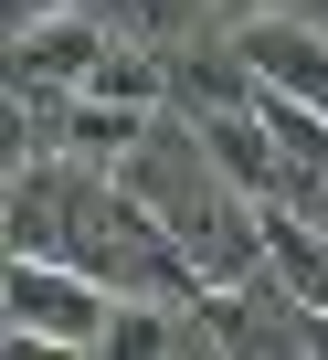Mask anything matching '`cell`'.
Returning a JSON list of instances; mask_svg holds the SVG:
<instances>
[{
    "mask_svg": "<svg viewBox=\"0 0 328 360\" xmlns=\"http://www.w3.org/2000/svg\"><path fill=\"white\" fill-rule=\"evenodd\" d=\"M11 339H53V349H106L117 339V286L74 255H11V297H0Z\"/></svg>",
    "mask_w": 328,
    "mask_h": 360,
    "instance_id": "cell-1",
    "label": "cell"
},
{
    "mask_svg": "<svg viewBox=\"0 0 328 360\" xmlns=\"http://www.w3.org/2000/svg\"><path fill=\"white\" fill-rule=\"evenodd\" d=\"M223 43L244 53L254 85H275V96H296L307 117H328V32L296 11V0H286V11H254V22H223Z\"/></svg>",
    "mask_w": 328,
    "mask_h": 360,
    "instance_id": "cell-2",
    "label": "cell"
},
{
    "mask_svg": "<svg viewBox=\"0 0 328 360\" xmlns=\"http://www.w3.org/2000/svg\"><path fill=\"white\" fill-rule=\"evenodd\" d=\"M106 43H117V22L106 11H53V22H32V32H11V96L22 106H43V96H74L96 64H106Z\"/></svg>",
    "mask_w": 328,
    "mask_h": 360,
    "instance_id": "cell-3",
    "label": "cell"
},
{
    "mask_svg": "<svg viewBox=\"0 0 328 360\" xmlns=\"http://www.w3.org/2000/svg\"><path fill=\"white\" fill-rule=\"evenodd\" d=\"M170 106H127V96H64L53 106V159H85V169H127Z\"/></svg>",
    "mask_w": 328,
    "mask_h": 360,
    "instance_id": "cell-4",
    "label": "cell"
},
{
    "mask_svg": "<svg viewBox=\"0 0 328 360\" xmlns=\"http://www.w3.org/2000/svg\"><path fill=\"white\" fill-rule=\"evenodd\" d=\"M53 11H74V0H11V32H32V22H53Z\"/></svg>",
    "mask_w": 328,
    "mask_h": 360,
    "instance_id": "cell-5",
    "label": "cell"
},
{
    "mask_svg": "<svg viewBox=\"0 0 328 360\" xmlns=\"http://www.w3.org/2000/svg\"><path fill=\"white\" fill-rule=\"evenodd\" d=\"M223 22H254V11H286V0H212Z\"/></svg>",
    "mask_w": 328,
    "mask_h": 360,
    "instance_id": "cell-6",
    "label": "cell"
},
{
    "mask_svg": "<svg viewBox=\"0 0 328 360\" xmlns=\"http://www.w3.org/2000/svg\"><path fill=\"white\" fill-rule=\"evenodd\" d=\"M296 11H307V22H317V32H328V0H296Z\"/></svg>",
    "mask_w": 328,
    "mask_h": 360,
    "instance_id": "cell-7",
    "label": "cell"
}]
</instances>
